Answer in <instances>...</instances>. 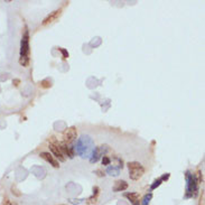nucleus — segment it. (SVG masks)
<instances>
[{
  "mask_svg": "<svg viewBox=\"0 0 205 205\" xmlns=\"http://www.w3.org/2000/svg\"><path fill=\"white\" fill-rule=\"evenodd\" d=\"M94 149V141L88 135H83L77 139L74 147V151L82 158L91 157V154Z\"/></svg>",
  "mask_w": 205,
  "mask_h": 205,
  "instance_id": "obj_1",
  "label": "nucleus"
},
{
  "mask_svg": "<svg viewBox=\"0 0 205 205\" xmlns=\"http://www.w3.org/2000/svg\"><path fill=\"white\" fill-rule=\"evenodd\" d=\"M30 63V47H29V30L28 27H24L22 40H20V54H19V64L24 67L29 66Z\"/></svg>",
  "mask_w": 205,
  "mask_h": 205,
  "instance_id": "obj_2",
  "label": "nucleus"
},
{
  "mask_svg": "<svg viewBox=\"0 0 205 205\" xmlns=\"http://www.w3.org/2000/svg\"><path fill=\"white\" fill-rule=\"evenodd\" d=\"M185 179H186V188H185V198L196 197L198 194V178L194 173L191 171L185 172Z\"/></svg>",
  "mask_w": 205,
  "mask_h": 205,
  "instance_id": "obj_3",
  "label": "nucleus"
},
{
  "mask_svg": "<svg viewBox=\"0 0 205 205\" xmlns=\"http://www.w3.org/2000/svg\"><path fill=\"white\" fill-rule=\"evenodd\" d=\"M128 169H129V177L132 181H139L145 174L144 166L138 161L128 162Z\"/></svg>",
  "mask_w": 205,
  "mask_h": 205,
  "instance_id": "obj_4",
  "label": "nucleus"
},
{
  "mask_svg": "<svg viewBox=\"0 0 205 205\" xmlns=\"http://www.w3.org/2000/svg\"><path fill=\"white\" fill-rule=\"evenodd\" d=\"M48 147L52 151V155L54 157H56L59 161H65V156L62 154L61 148H59V140L55 138V137H51L49 138V141H48Z\"/></svg>",
  "mask_w": 205,
  "mask_h": 205,
  "instance_id": "obj_5",
  "label": "nucleus"
},
{
  "mask_svg": "<svg viewBox=\"0 0 205 205\" xmlns=\"http://www.w3.org/2000/svg\"><path fill=\"white\" fill-rule=\"evenodd\" d=\"M109 151V146L108 145H102V146H99V147H95L91 154V157H90V162L91 164H95L98 162L99 160L101 159L103 156L107 155V152Z\"/></svg>",
  "mask_w": 205,
  "mask_h": 205,
  "instance_id": "obj_6",
  "label": "nucleus"
},
{
  "mask_svg": "<svg viewBox=\"0 0 205 205\" xmlns=\"http://www.w3.org/2000/svg\"><path fill=\"white\" fill-rule=\"evenodd\" d=\"M62 13H63V8L54 10L53 13H51L45 19H44L43 23H42V26H47V25H51V24H53V23H55L56 20L62 16Z\"/></svg>",
  "mask_w": 205,
  "mask_h": 205,
  "instance_id": "obj_7",
  "label": "nucleus"
},
{
  "mask_svg": "<svg viewBox=\"0 0 205 205\" xmlns=\"http://www.w3.org/2000/svg\"><path fill=\"white\" fill-rule=\"evenodd\" d=\"M77 137V130L75 127H69L66 130L63 132V138H64V142L66 144H69L76 139Z\"/></svg>",
  "mask_w": 205,
  "mask_h": 205,
  "instance_id": "obj_8",
  "label": "nucleus"
},
{
  "mask_svg": "<svg viewBox=\"0 0 205 205\" xmlns=\"http://www.w3.org/2000/svg\"><path fill=\"white\" fill-rule=\"evenodd\" d=\"M59 148H61V151L62 154L64 155V156H69V158H73L74 157V147H69V144L66 142H59Z\"/></svg>",
  "mask_w": 205,
  "mask_h": 205,
  "instance_id": "obj_9",
  "label": "nucleus"
},
{
  "mask_svg": "<svg viewBox=\"0 0 205 205\" xmlns=\"http://www.w3.org/2000/svg\"><path fill=\"white\" fill-rule=\"evenodd\" d=\"M40 157L43 158V159H45L47 162H49L53 167H55V168H59V160H56L55 158H54V156L52 154H49V152H46V151H44V152H40V155H39Z\"/></svg>",
  "mask_w": 205,
  "mask_h": 205,
  "instance_id": "obj_10",
  "label": "nucleus"
},
{
  "mask_svg": "<svg viewBox=\"0 0 205 205\" xmlns=\"http://www.w3.org/2000/svg\"><path fill=\"white\" fill-rule=\"evenodd\" d=\"M169 177H171V174H169V173H166V174H164L162 176H160L159 178L156 179V181H155L154 183L151 184V186H150V189H151V191L156 189L158 186H160V185H161V184L164 183V182L168 181V178H169Z\"/></svg>",
  "mask_w": 205,
  "mask_h": 205,
  "instance_id": "obj_11",
  "label": "nucleus"
},
{
  "mask_svg": "<svg viewBox=\"0 0 205 205\" xmlns=\"http://www.w3.org/2000/svg\"><path fill=\"white\" fill-rule=\"evenodd\" d=\"M128 188V183L126 181H117L115 183V186H113V192L118 193V192H123L126 189Z\"/></svg>",
  "mask_w": 205,
  "mask_h": 205,
  "instance_id": "obj_12",
  "label": "nucleus"
},
{
  "mask_svg": "<svg viewBox=\"0 0 205 205\" xmlns=\"http://www.w3.org/2000/svg\"><path fill=\"white\" fill-rule=\"evenodd\" d=\"M125 196L132 203V205H140L139 204V194L138 193H126Z\"/></svg>",
  "mask_w": 205,
  "mask_h": 205,
  "instance_id": "obj_13",
  "label": "nucleus"
},
{
  "mask_svg": "<svg viewBox=\"0 0 205 205\" xmlns=\"http://www.w3.org/2000/svg\"><path fill=\"white\" fill-rule=\"evenodd\" d=\"M99 194H100V188H99L98 186H94L93 188V195L90 197L88 200V204H94V203H96V201H98V196Z\"/></svg>",
  "mask_w": 205,
  "mask_h": 205,
  "instance_id": "obj_14",
  "label": "nucleus"
},
{
  "mask_svg": "<svg viewBox=\"0 0 205 205\" xmlns=\"http://www.w3.org/2000/svg\"><path fill=\"white\" fill-rule=\"evenodd\" d=\"M120 171H121V169H120L119 167H118V166H109V167L107 168V173L109 174L110 176H118L120 174Z\"/></svg>",
  "mask_w": 205,
  "mask_h": 205,
  "instance_id": "obj_15",
  "label": "nucleus"
},
{
  "mask_svg": "<svg viewBox=\"0 0 205 205\" xmlns=\"http://www.w3.org/2000/svg\"><path fill=\"white\" fill-rule=\"evenodd\" d=\"M152 198V194L149 193V194H146L144 196V200H142V205H149L150 200Z\"/></svg>",
  "mask_w": 205,
  "mask_h": 205,
  "instance_id": "obj_16",
  "label": "nucleus"
},
{
  "mask_svg": "<svg viewBox=\"0 0 205 205\" xmlns=\"http://www.w3.org/2000/svg\"><path fill=\"white\" fill-rule=\"evenodd\" d=\"M40 86L44 88V89H48V88H51V86H52V83H51V81L48 80V79H46V80H44V81L40 82Z\"/></svg>",
  "mask_w": 205,
  "mask_h": 205,
  "instance_id": "obj_17",
  "label": "nucleus"
},
{
  "mask_svg": "<svg viewBox=\"0 0 205 205\" xmlns=\"http://www.w3.org/2000/svg\"><path fill=\"white\" fill-rule=\"evenodd\" d=\"M110 162H111V158L108 157L107 155L102 157V164H103V165H105V166H107V165H110Z\"/></svg>",
  "mask_w": 205,
  "mask_h": 205,
  "instance_id": "obj_18",
  "label": "nucleus"
},
{
  "mask_svg": "<svg viewBox=\"0 0 205 205\" xmlns=\"http://www.w3.org/2000/svg\"><path fill=\"white\" fill-rule=\"evenodd\" d=\"M59 51L62 52V54H63V59H69V52L65 51L64 48H59Z\"/></svg>",
  "mask_w": 205,
  "mask_h": 205,
  "instance_id": "obj_19",
  "label": "nucleus"
},
{
  "mask_svg": "<svg viewBox=\"0 0 205 205\" xmlns=\"http://www.w3.org/2000/svg\"><path fill=\"white\" fill-rule=\"evenodd\" d=\"M13 83H15V86H18L19 85V80H13Z\"/></svg>",
  "mask_w": 205,
  "mask_h": 205,
  "instance_id": "obj_20",
  "label": "nucleus"
},
{
  "mask_svg": "<svg viewBox=\"0 0 205 205\" xmlns=\"http://www.w3.org/2000/svg\"><path fill=\"white\" fill-rule=\"evenodd\" d=\"M200 205H204V197H202V200L200 202Z\"/></svg>",
  "mask_w": 205,
  "mask_h": 205,
  "instance_id": "obj_21",
  "label": "nucleus"
}]
</instances>
